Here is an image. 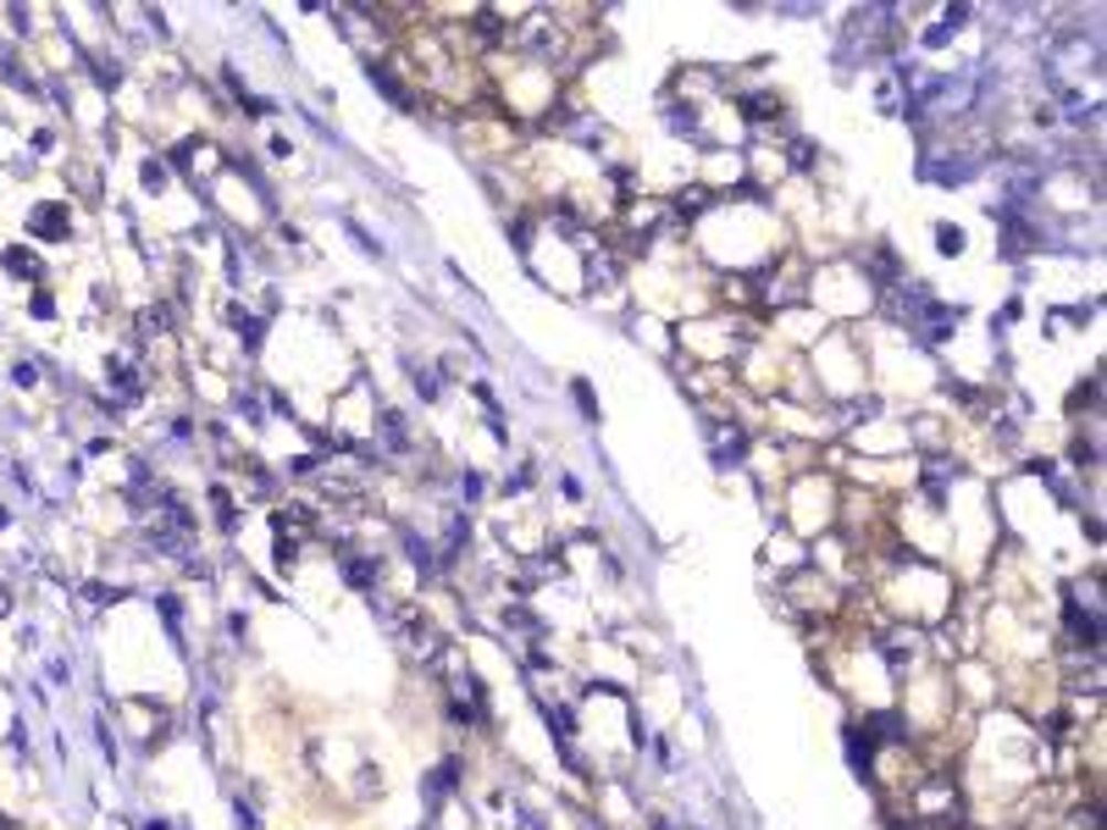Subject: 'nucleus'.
Returning a JSON list of instances; mask_svg holds the SVG:
<instances>
[{
  "mask_svg": "<svg viewBox=\"0 0 1107 830\" xmlns=\"http://www.w3.org/2000/svg\"><path fill=\"white\" fill-rule=\"evenodd\" d=\"M29 227H34L40 238H67V205H56V200L34 205V211H29Z\"/></svg>",
  "mask_w": 1107,
  "mask_h": 830,
  "instance_id": "nucleus-1",
  "label": "nucleus"
},
{
  "mask_svg": "<svg viewBox=\"0 0 1107 830\" xmlns=\"http://www.w3.org/2000/svg\"><path fill=\"white\" fill-rule=\"evenodd\" d=\"M7 272H12V277H29V283H34V277H40L45 266H40V255H34V249H7Z\"/></svg>",
  "mask_w": 1107,
  "mask_h": 830,
  "instance_id": "nucleus-2",
  "label": "nucleus"
},
{
  "mask_svg": "<svg viewBox=\"0 0 1107 830\" xmlns=\"http://www.w3.org/2000/svg\"><path fill=\"white\" fill-rule=\"evenodd\" d=\"M936 244H941L947 255H958V249H964V233H958V227H941V233H936Z\"/></svg>",
  "mask_w": 1107,
  "mask_h": 830,
  "instance_id": "nucleus-3",
  "label": "nucleus"
},
{
  "mask_svg": "<svg viewBox=\"0 0 1107 830\" xmlns=\"http://www.w3.org/2000/svg\"><path fill=\"white\" fill-rule=\"evenodd\" d=\"M12 376H18V387H29V382H34V376H40V371H34V365H29V360H18V365H12Z\"/></svg>",
  "mask_w": 1107,
  "mask_h": 830,
  "instance_id": "nucleus-4",
  "label": "nucleus"
},
{
  "mask_svg": "<svg viewBox=\"0 0 1107 830\" xmlns=\"http://www.w3.org/2000/svg\"><path fill=\"white\" fill-rule=\"evenodd\" d=\"M7 604H12V598H7V593H0V615H7Z\"/></svg>",
  "mask_w": 1107,
  "mask_h": 830,
  "instance_id": "nucleus-5",
  "label": "nucleus"
},
{
  "mask_svg": "<svg viewBox=\"0 0 1107 830\" xmlns=\"http://www.w3.org/2000/svg\"><path fill=\"white\" fill-rule=\"evenodd\" d=\"M0 830H12V824H7V819H0Z\"/></svg>",
  "mask_w": 1107,
  "mask_h": 830,
  "instance_id": "nucleus-6",
  "label": "nucleus"
},
{
  "mask_svg": "<svg viewBox=\"0 0 1107 830\" xmlns=\"http://www.w3.org/2000/svg\"><path fill=\"white\" fill-rule=\"evenodd\" d=\"M659 830H664V824H659Z\"/></svg>",
  "mask_w": 1107,
  "mask_h": 830,
  "instance_id": "nucleus-7",
  "label": "nucleus"
}]
</instances>
